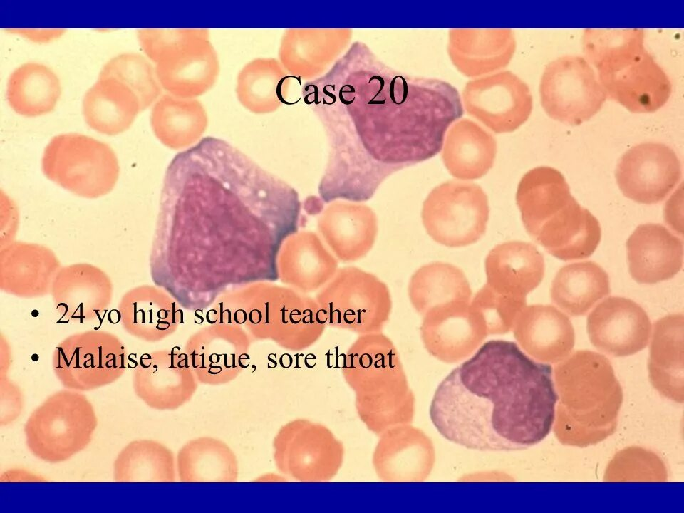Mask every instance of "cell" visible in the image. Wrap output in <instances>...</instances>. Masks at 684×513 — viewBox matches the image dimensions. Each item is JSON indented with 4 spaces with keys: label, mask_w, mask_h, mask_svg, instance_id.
Wrapping results in <instances>:
<instances>
[{
    "label": "cell",
    "mask_w": 684,
    "mask_h": 513,
    "mask_svg": "<svg viewBox=\"0 0 684 513\" xmlns=\"http://www.w3.org/2000/svg\"><path fill=\"white\" fill-rule=\"evenodd\" d=\"M539 94L550 118L571 125L589 120L607 98L591 66L579 56H564L550 62L542 74Z\"/></svg>",
    "instance_id": "obj_9"
},
{
    "label": "cell",
    "mask_w": 684,
    "mask_h": 513,
    "mask_svg": "<svg viewBox=\"0 0 684 513\" xmlns=\"http://www.w3.org/2000/svg\"><path fill=\"white\" fill-rule=\"evenodd\" d=\"M301 209L293 187L228 142L205 137L167 168L157 266L171 274H270Z\"/></svg>",
    "instance_id": "obj_1"
},
{
    "label": "cell",
    "mask_w": 684,
    "mask_h": 513,
    "mask_svg": "<svg viewBox=\"0 0 684 513\" xmlns=\"http://www.w3.org/2000/svg\"><path fill=\"white\" fill-rule=\"evenodd\" d=\"M98 418L87 398L73 391L56 393L36 408L24 428L26 444L36 458L56 464L86 449L97 428Z\"/></svg>",
    "instance_id": "obj_6"
},
{
    "label": "cell",
    "mask_w": 684,
    "mask_h": 513,
    "mask_svg": "<svg viewBox=\"0 0 684 513\" xmlns=\"http://www.w3.org/2000/svg\"><path fill=\"white\" fill-rule=\"evenodd\" d=\"M516 48L509 29H452L448 53L454 66L467 77L489 74L505 67Z\"/></svg>",
    "instance_id": "obj_18"
},
{
    "label": "cell",
    "mask_w": 684,
    "mask_h": 513,
    "mask_svg": "<svg viewBox=\"0 0 684 513\" xmlns=\"http://www.w3.org/2000/svg\"><path fill=\"white\" fill-rule=\"evenodd\" d=\"M140 111L139 98L128 86L115 77L100 73L82 103L87 125L108 135L128 130Z\"/></svg>",
    "instance_id": "obj_19"
},
{
    "label": "cell",
    "mask_w": 684,
    "mask_h": 513,
    "mask_svg": "<svg viewBox=\"0 0 684 513\" xmlns=\"http://www.w3.org/2000/svg\"><path fill=\"white\" fill-rule=\"evenodd\" d=\"M140 46L155 63L157 79L169 94L196 98L218 78L219 61L207 29H147Z\"/></svg>",
    "instance_id": "obj_5"
},
{
    "label": "cell",
    "mask_w": 684,
    "mask_h": 513,
    "mask_svg": "<svg viewBox=\"0 0 684 513\" xmlns=\"http://www.w3.org/2000/svg\"><path fill=\"white\" fill-rule=\"evenodd\" d=\"M207 120L206 110L197 98H183L169 93L157 100L150 115L156 136L174 147L196 140Z\"/></svg>",
    "instance_id": "obj_27"
},
{
    "label": "cell",
    "mask_w": 684,
    "mask_h": 513,
    "mask_svg": "<svg viewBox=\"0 0 684 513\" xmlns=\"http://www.w3.org/2000/svg\"><path fill=\"white\" fill-rule=\"evenodd\" d=\"M497 155L494 138L477 123L462 119L449 130L442 157L449 172L460 180H475L492 167Z\"/></svg>",
    "instance_id": "obj_20"
},
{
    "label": "cell",
    "mask_w": 684,
    "mask_h": 513,
    "mask_svg": "<svg viewBox=\"0 0 684 513\" xmlns=\"http://www.w3.org/2000/svg\"><path fill=\"white\" fill-rule=\"evenodd\" d=\"M609 277L598 264L585 261L562 266L550 289L551 301L572 316L585 315L610 293Z\"/></svg>",
    "instance_id": "obj_22"
},
{
    "label": "cell",
    "mask_w": 684,
    "mask_h": 513,
    "mask_svg": "<svg viewBox=\"0 0 684 513\" xmlns=\"http://www.w3.org/2000/svg\"><path fill=\"white\" fill-rule=\"evenodd\" d=\"M276 63L257 58L247 63L237 78L236 94L247 110L261 113L274 108L279 99V86L283 78Z\"/></svg>",
    "instance_id": "obj_29"
},
{
    "label": "cell",
    "mask_w": 684,
    "mask_h": 513,
    "mask_svg": "<svg viewBox=\"0 0 684 513\" xmlns=\"http://www.w3.org/2000/svg\"><path fill=\"white\" fill-rule=\"evenodd\" d=\"M487 283L497 293L514 298L526 296L542 282L545 272L542 254L531 243L509 241L494 247L485 259Z\"/></svg>",
    "instance_id": "obj_16"
},
{
    "label": "cell",
    "mask_w": 684,
    "mask_h": 513,
    "mask_svg": "<svg viewBox=\"0 0 684 513\" xmlns=\"http://www.w3.org/2000/svg\"><path fill=\"white\" fill-rule=\"evenodd\" d=\"M177 472L182 482H232L237 479V460L224 442L201 437L190 441L179 451Z\"/></svg>",
    "instance_id": "obj_26"
},
{
    "label": "cell",
    "mask_w": 684,
    "mask_h": 513,
    "mask_svg": "<svg viewBox=\"0 0 684 513\" xmlns=\"http://www.w3.org/2000/svg\"><path fill=\"white\" fill-rule=\"evenodd\" d=\"M681 177V163L676 153L658 142L631 147L622 156L616 170V182L623 195L645 204L663 201Z\"/></svg>",
    "instance_id": "obj_12"
},
{
    "label": "cell",
    "mask_w": 684,
    "mask_h": 513,
    "mask_svg": "<svg viewBox=\"0 0 684 513\" xmlns=\"http://www.w3.org/2000/svg\"><path fill=\"white\" fill-rule=\"evenodd\" d=\"M521 218L529 235L563 261L589 257L601 241L598 221L577 202L565 180L535 191L525 204Z\"/></svg>",
    "instance_id": "obj_4"
},
{
    "label": "cell",
    "mask_w": 684,
    "mask_h": 513,
    "mask_svg": "<svg viewBox=\"0 0 684 513\" xmlns=\"http://www.w3.org/2000/svg\"><path fill=\"white\" fill-rule=\"evenodd\" d=\"M643 29H586L583 48L607 97L636 113H652L668 100L672 86L643 46Z\"/></svg>",
    "instance_id": "obj_3"
},
{
    "label": "cell",
    "mask_w": 684,
    "mask_h": 513,
    "mask_svg": "<svg viewBox=\"0 0 684 513\" xmlns=\"http://www.w3.org/2000/svg\"><path fill=\"white\" fill-rule=\"evenodd\" d=\"M175 479L172 452L152 440L129 442L113 463L115 482H172Z\"/></svg>",
    "instance_id": "obj_28"
},
{
    "label": "cell",
    "mask_w": 684,
    "mask_h": 513,
    "mask_svg": "<svg viewBox=\"0 0 684 513\" xmlns=\"http://www.w3.org/2000/svg\"><path fill=\"white\" fill-rule=\"evenodd\" d=\"M512 329L522 348L542 361H558L574 346L575 333L570 319L551 305L525 306Z\"/></svg>",
    "instance_id": "obj_17"
},
{
    "label": "cell",
    "mask_w": 684,
    "mask_h": 513,
    "mask_svg": "<svg viewBox=\"0 0 684 513\" xmlns=\"http://www.w3.org/2000/svg\"><path fill=\"white\" fill-rule=\"evenodd\" d=\"M558 395L550 365L517 343H484L439 384L430 418L445 440L478 451L534 446L550 433Z\"/></svg>",
    "instance_id": "obj_2"
},
{
    "label": "cell",
    "mask_w": 684,
    "mask_h": 513,
    "mask_svg": "<svg viewBox=\"0 0 684 513\" xmlns=\"http://www.w3.org/2000/svg\"><path fill=\"white\" fill-rule=\"evenodd\" d=\"M626 248L630 274L639 284L668 280L682 269L683 241L660 224L639 225Z\"/></svg>",
    "instance_id": "obj_15"
},
{
    "label": "cell",
    "mask_w": 684,
    "mask_h": 513,
    "mask_svg": "<svg viewBox=\"0 0 684 513\" xmlns=\"http://www.w3.org/2000/svg\"><path fill=\"white\" fill-rule=\"evenodd\" d=\"M61 95L60 80L52 69L36 62L21 65L10 75L6 100L11 109L25 117L51 112Z\"/></svg>",
    "instance_id": "obj_23"
},
{
    "label": "cell",
    "mask_w": 684,
    "mask_h": 513,
    "mask_svg": "<svg viewBox=\"0 0 684 513\" xmlns=\"http://www.w3.org/2000/svg\"><path fill=\"white\" fill-rule=\"evenodd\" d=\"M54 368L65 386L87 390L115 380L124 370L125 359L120 349L61 348L55 357Z\"/></svg>",
    "instance_id": "obj_21"
},
{
    "label": "cell",
    "mask_w": 684,
    "mask_h": 513,
    "mask_svg": "<svg viewBox=\"0 0 684 513\" xmlns=\"http://www.w3.org/2000/svg\"><path fill=\"white\" fill-rule=\"evenodd\" d=\"M651 328L644 309L633 300L620 296L608 297L598 304L586 323L591 343L614 356L634 354L644 348Z\"/></svg>",
    "instance_id": "obj_13"
},
{
    "label": "cell",
    "mask_w": 684,
    "mask_h": 513,
    "mask_svg": "<svg viewBox=\"0 0 684 513\" xmlns=\"http://www.w3.org/2000/svg\"><path fill=\"white\" fill-rule=\"evenodd\" d=\"M489 214L487 196L480 185L452 180L430 192L423 203L422 219L434 241L461 247L484 234Z\"/></svg>",
    "instance_id": "obj_8"
},
{
    "label": "cell",
    "mask_w": 684,
    "mask_h": 513,
    "mask_svg": "<svg viewBox=\"0 0 684 513\" xmlns=\"http://www.w3.org/2000/svg\"><path fill=\"white\" fill-rule=\"evenodd\" d=\"M525 306L526 299L502 295L486 284L477 291L470 304L488 334L508 333Z\"/></svg>",
    "instance_id": "obj_31"
},
{
    "label": "cell",
    "mask_w": 684,
    "mask_h": 513,
    "mask_svg": "<svg viewBox=\"0 0 684 513\" xmlns=\"http://www.w3.org/2000/svg\"><path fill=\"white\" fill-rule=\"evenodd\" d=\"M683 336L682 314L665 316L653 325L649 372L652 383L664 393L682 391Z\"/></svg>",
    "instance_id": "obj_24"
},
{
    "label": "cell",
    "mask_w": 684,
    "mask_h": 513,
    "mask_svg": "<svg viewBox=\"0 0 684 513\" xmlns=\"http://www.w3.org/2000/svg\"><path fill=\"white\" fill-rule=\"evenodd\" d=\"M100 73L115 77L128 86L139 98L142 110L155 103L161 93L155 68L139 53H123L112 58Z\"/></svg>",
    "instance_id": "obj_30"
},
{
    "label": "cell",
    "mask_w": 684,
    "mask_h": 513,
    "mask_svg": "<svg viewBox=\"0 0 684 513\" xmlns=\"http://www.w3.org/2000/svg\"><path fill=\"white\" fill-rule=\"evenodd\" d=\"M467 113L496 133L513 132L532 110L530 90L509 71L470 81L462 91Z\"/></svg>",
    "instance_id": "obj_11"
},
{
    "label": "cell",
    "mask_w": 684,
    "mask_h": 513,
    "mask_svg": "<svg viewBox=\"0 0 684 513\" xmlns=\"http://www.w3.org/2000/svg\"><path fill=\"white\" fill-rule=\"evenodd\" d=\"M411 300L423 314L456 303H470L472 290L464 272L449 263L433 262L421 267L410 286Z\"/></svg>",
    "instance_id": "obj_25"
},
{
    "label": "cell",
    "mask_w": 684,
    "mask_h": 513,
    "mask_svg": "<svg viewBox=\"0 0 684 513\" xmlns=\"http://www.w3.org/2000/svg\"><path fill=\"white\" fill-rule=\"evenodd\" d=\"M421 335L429 351L452 361L470 354L488 335L470 303L436 308L424 314Z\"/></svg>",
    "instance_id": "obj_14"
},
{
    "label": "cell",
    "mask_w": 684,
    "mask_h": 513,
    "mask_svg": "<svg viewBox=\"0 0 684 513\" xmlns=\"http://www.w3.org/2000/svg\"><path fill=\"white\" fill-rule=\"evenodd\" d=\"M274 447L278 469L301 481L329 480L343 457L341 445L328 429L304 420L284 426Z\"/></svg>",
    "instance_id": "obj_10"
},
{
    "label": "cell",
    "mask_w": 684,
    "mask_h": 513,
    "mask_svg": "<svg viewBox=\"0 0 684 513\" xmlns=\"http://www.w3.org/2000/svg\"><path fill=\"white\" fill-rule=\"evenodd\" d=\"M41 168L48 180L89 199L109 193L120 172L117 156L109 145L79 133L53 137L44 149Z\"/></svg>",
    "instance_id": "obj_7"
}]
</instances>
